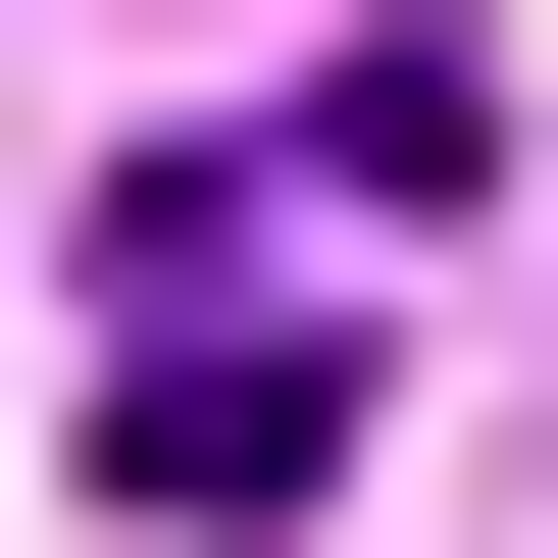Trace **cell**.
Listing matches in <instances>:
<instances>
[{"mask_svg":"<svg viewBox=\"0 0 558 558\" xmlns=\"http://www.w3.org/2000/svg\"><path fill=\"white\" fill-rule=\"evenodd\" d=\"M102 305H153V355H102V508H153V558L355 508V305H305V254H102Z\"/></svg>","mask_w":558,"mask_h":558,"instance_id":"obj_1","label":"cell"}]
</instances>
